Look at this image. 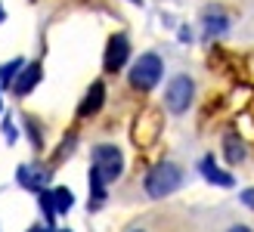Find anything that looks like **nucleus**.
Instances as JSON below:
<instances>
[{"label":"nucleus","mask_w":254,"mask_h":232,"mask_svg":"<svg viewBox=\"0 0 254 232\" xmlns=\"http://www.w3.org/2000/svg\"><path fill=\"white\" fill-rule=\"evenodd\" d=\"M226 232H251V229H248V226H230Z\"/></svg>","instance_id":"obj_17"},{"label":"nucleus","mask_w":254,"mask_h":232,"mask_svg":"<svg viewBox=\"0 0 254 232\" xmlns=\"http://www.w3.org/2000/svg\"><path fill=\"white\" fill-rule=\"evenodd\" d=\"M230 25H226V16L220 9H208L205 12V37L211 41V37H217V34H223Z\"/></svg>","instance_id":"obj_12"},{"label":"nucleus","mask_w":254,"mask_h":232,"mask_svg":"<svg viewBox=\"0 0 254 232\" xmlns=\"http://www.w3.org/2000/svg\"><path fill=\"white\" fill-rule=\"evenodd\" d=\"M198 171H201V176L208 179V183H214V186H220V189H230L236 179H233V174H226V171H220L217 167V161H214V155H205V158L198 161Z\"/></svg>","instance_id":"obj_8"},{"label":"nucleus","mask_w":254,"mask_h":232,"mask_svg":"<svg viewBox=\"0 0 254 232\" xmlns=\"http://www.w3.org/2000/svg\"><path fill=\"white\" fill-rule=\"evenodd\" d=\"M25 68V59H9L3 68H0V87H12L16 84V77L22 74Z\"/></svg>","instance_id":"obj_13"},{"label":"nucleus","mask_w":254,"mask_h":232,"mask_svg":"<svg viewBox=\"0 0 254 232\" xmlns=\"http://www.w3.org/2000/svg\"><path fill=\"white\" fill-rule=\"evenodd\" d=\"M242 201H245L248 208L254 211V189H245V192H242Z\"/></svg>","instance_id":"obj_16"},{"label":"nucleus","mask_w":254,"mask_h":232,"mask_svg":"<svg viewBox=\"0 0 254 232\" xmlns=\"http://www.w3.org/2000/svg\"><path fill=\"white\" fill-rule=\"evenodd\" d=\"M158 133H161L158 112H155V109H146V112L136 118V127H133V143H136V149H149V146L158 139Z\"/></svg>","instance_id":"obj_5"},{"label":"nucleus","mask_w":254,"mask_h":232,"mask_svg":"<svg viewBox=\"0 0 254 232\" xmlns=\"http://www.w3.org/2000/svg\"><path fill=\"white\" fill-rule=\"evenodd\" d=\"M103 102H106V84L103 81H93L90 90L84 93L81 106H78V118H90V115H96L99 109H103Z\"/></svg>","instance_id":"obj_7"},{"label":"nucleus","mask_w":254,"mask_h":232,"mask_svg":"<svg viewBox=\"0 0 254 232\" xmlns=\"http://www.w3.org/2000/svg\"><path fill=\"white\" fill-rule=\"evenodd\" d=\"M192 93H195V84L186 74H177V77H171L168 90H164V106L174 115H183L189 109V102H192Z\"/></svg>","instance_id":"obj_4"},{"label":"nucleus","mask_w":254,"mask_h":232,"mask_svg":"<svg viewBox=\"0 0 254 232\" xmlns=\"http://www.w3.org/2000/svg\"><path fill=\"white\" fill-rule=\"evenodd\" d=\"M3 22H6V9H3V6H0V25H3Z\"/></svg>","instance_id":"obj_18"},{"label":"nucleus","mask_w":254,"mask_h":232,"mask_svg":"<svg viewBox=\"0 0 254 232\" xmlns=\"http://www.w3.org/2000/svg\"><path fill=\"white\" fill-rule=\"evenodd\" d=\"M50 195H53V208H56V214H68V211H71V204H74L71 189L59 186V189H53V192H50Z\"/></svg>","instance_id":"obj_14"},{"label":"nucleus","mask_w":254,"mask_h":232,"mask_svg":"<svg viewBox=\"0 0 254 232\" xmlns=\"http://www.w3.org/2000/svg\"><path fill=\"white\" fill-rule=\"evenodd\" d=\"M90 171L103 179V183H115L124 171V155L118 152V146H109V143L93 146V167Z\"/></svg>","instance_id":"obj_3"},{"label":"nucleus","mask_w":254,"mask_h":232,"mask_svg":"<svg viewBox=\"0 0 254 232\" xmlns=\"http://www.w3.org/2000/svg\"><path fill=\"white\" fill-rule=\"evenodd\" d=\"M28 232H47V226H31Z\"/></svg>","instance_id":"obj_19"},{"label":"nucleus","mask_w":254,"mask_h":232,"mask_svg":"<svg viewBox=\"0 0 254 232\" xmlns=\"http://www.w3.org/2000/svg\"><path fill=\"white\" fill-rule=\"evenodd\" d=\"M133 232H143V229H133Z\"/></svg>","instance_id":"obj_22"},{"label":"nucleus","mask_w":254,"mask_h":232,"mask_svg":"<svg viewBox=\"0 0 254 232\" xmlns=\"http://www.w3.org/2000/svg\"><path fill=\"white\" fill-rule=\"evenodd\" d=\"M0 112H3V102H0Z\"/></svg>","instance_id":"obj_21"},{"label":"nucleus","mask_w":254,"mask_h":232,"mask_svg":"<svg viewBox=\"0 0 254 232\" xmlns=\"http://www.w3.org/2000/svg\"><path fill=\"white\" fill-rule=\"evenodd\" d=\"M183 186V171L171 161H161L149 171L146 176V195L149 198H164V195H174L177 189Z\"/></svg>","instance_id":"obj_1"},{"label":"nucleus","mask_w":254,"mask_h":232,"mask_svg":"<svg viewBox=\"0 0 254 232\" xmlns=\"http://www.w3.org/2000/svg\"><path fill=\"white\" fill-rule=\"evenodd\" d=\"M41 62H31V65H25L22 74L16 77V84H12V90H16V96H28L31 90L37 87V81H41Z\"/></svg>","instance_id":"obj_10"},{"label":"nucleus","mask_w":254,"mask_h":232,"mask_svg":"<svg viewBox=\"0 0 254 232\" xmlns=\"http://www.w3.org/2000/svg\"><path fill=\"white\" fill-rule=\"evenodd\" d=\"M223 155H226V161L230 164H239V161H245V143H242V136L239 133H226L223 136Z\"/></svg>","instance_id":"obj_11"},{"label":"nucleus","mask_w":254,"mask_h":232,"mask_svg":"<svg viewBox=\"0 0 254 232\" xmlns=\"http://www.w3.org/2000/svg\"><path fill=\"white\" fill-rule=\"evenodd\" d=\"M53 232H71V229H53Z\"/></svg>","instance_id":"obj_20"},{"label":"nucleus","mask_w":254,"mask_h":232,"mask_svg":"<svg viewBox=\"0 0 254 232\" xmlns=\"http://www.w3.org/2000/svg\"><path fill=\"white\" fill-rule=\"evenodd\" d=\"M161 71H164V62H161V56H155V53H143L133 65H130V71H127V77H130V87H136V90H152L158 81H161Z\"/></svg>","instance_id":"obj_2"},{"label":"nucleus","mask_w":254,"mask_h":232,"mask_svg":"<svg viewBox=\"0 0 254 232\" xmlns=\"http://www.w3.org/2000/svg\"><path fill=\"white\" fill-rule=\"evenodd\" d=\"M16 179H19V186H25V189L44 192V183L50 179V171H37V167H31V164H22L16 171Z\"/></svg>","instance_id":"obj_9"},{"label":"nucleus","mask_w":254,"mask_h":232,"mask_svg":"<svg viewBox=\"0 0 254 232\" xmlns=\"http://www.w3.org/2000/svg\"><path fill=\"white\" fill-rule=\"evenodd\" d=\"M37 201H41V208H44V223L47 226H53L56 223V208H53V195L44 189V192H37Z\"/></svg>","instance_id":"obj_15"},{"label":"nucleus","mask_w":254,"mask_h":232,"mask_svg":"<svg viewBox=\"0 0 254 232\" xmlns=\"http://www.w3.org/2000/svg\"><path fill=\"white\" fill-rule=\"evenodd\" d=\"M127 56H130V41H127V34H112L109 37V47H106V56H103V68L106 71H118Z\"/></svg>","instance_id":"obj_6"}]
</instances>
